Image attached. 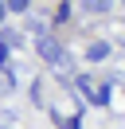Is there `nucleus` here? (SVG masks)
Returning a JSON list of instances; mask_svg holds the SVG:
<instances>
[{
  "instance_id": "obj_1",
  "label": "nucleus",
  "mask_w": 125,
  "mask_h": 129,
  "mask_svg": "<svg viewBox=\"0 0 125 129\" xmlns=\"http://www.w3.org/2000/svg\"><path fill=\"white\" fill-rule=\"evenodd\" d=\"M35 51H39V59H47V63H55V67H59V59L67 55V51H62L59 43L51 39V35H43V39H35Z\"/></svg>"
},
{
  "instance_id": "obj_2",
  "label": "nucleus",
  "mask_w": 125,
  "mask_h": 129,
  "mask_svg": "<svg viewBox=\"0 0 125 129\" xmlns=\"http://www.w3.org/2000/svg\"><path fill=\"white\" fill-rule=\"evenodd\" d=\"M86 59H90V63H102V59H109V43H106V39H94L90 47H86Z\"/></svg>"
},
{
  "instance_id": "obj_3",
  "label": "nucleus",
  "mask_w": 125,
  "mask_h": 129,
  "mask_svg": "<svg viewBox=\"0 0 125 129\" xmlns=\"http://www.w3.org/2000/svg\"><path fill=\"white\" fill-rule=\"evenodd\" d=\"M86 16H102V12H109V0H90V4H82Z\"/></svg>"
},
{
  "instance_id": "obj_4",
  "label": "nucleus",
  "mask_w": 125,
  "mask_h": 129,
  "mask_svg": "<svg viewBox=\"0 0 125 129\" xmlns=\"http://www.w3.org/2000/svg\"><path fill=\"white\" fill-rule=\"evenodd\" d=\"M16 86V71H0V94H12Z\"/></svg>"
},
{
  "instance_id": "obj_5",
  "label": "nucleus",
  "mask_w": 125,
  "mask_h": 129,
  "mask_svg": "<svg viewBox=\"0 0 125 129\" xmlns=\"http://www.w3.org/2000/svg\"><path fill=\"white\" fill-rule=\"evenodd\" d=\"M27 31L35 35V39H43V35H47V24H43V20H35V16H27Z\"/></svg>"
},
{
  "instance_id": "obj_6",
  "label": "nucleus",
  "mask_w": 125,
  "mask_h": 129,
  "mask_svg": "<svg viewBox=\"0 0 125 129\" xmlns=\"http://www.w3.org/2000/svg\"><path fill=\"white\" fill-rule=\"evenodd\" d=\"M70 20V4H59V8H55V24H67Z\"/></svg>"
},
{
  "instance_id": "obj_7",
  "label": "nucleus",
  "mask_w": 125,
  "mask_h": 129,
  "mask_svg": "<svg viewBox=\"0 0 125 129\" xmlns=\"http://www.w3.org/2000/svg\"><path fill=\"white\" fill-rule=\"evenodd\" d=\"M8 12H31V4H27V0H12V4H8Z\"/></svg>"
},
{
  "instance_id": "obj_8",
  "label": "nucleus",
  "mask_w": 125,
  "mask_h": 129,
  "mask_svg": "<svg viewBox=\"0 0 125 129\" xmlns=\"http://www.w3.org/2000/svg\"><path fill=\"white\" fill-rule=\"evenodd\" d=\"M0 71H8V47L0 43Z\"/></svg>"
},
{
  "instance_id": "obj_9",
  "label": "nucleus",
  "mask_w": 125,
  "mask_h": 129,
  "mask_svg": "<svg viewBox=\"0 0 125 129\" xmlns=\"http://www.w3.org/2000/svg\"><path fill=\"white\" fill-rule=\"evenodd\" d=\"M4 16H8V4H0V24H4Z\"/></svg>"
}]
</instances>
